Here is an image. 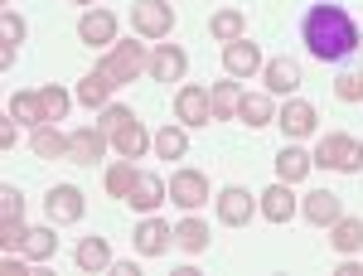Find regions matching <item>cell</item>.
Segmentation results:
<instances>
[{
    "label": "cell",
    "mask_w": 363,
    "mask_h": 276,
    "mask_svg": "<svg viewBox=\"0 0 363 276\" xmlns=\"http://www.w3.org/2000/svg\"><path fill=\"white\" fill-rule=\"evenodd\" d=\"M301 39H306L310 58H320V63H344V58L359 49V25H354V15H349L344 5L320 0V5H310L306 20H301Z\"/></svg>",
    "instance_id": "obj_1"
},
{
    "label": "cell",
    "mask_w": 363,
    "mask_h": 276,
    "mask_svg": "<svg viewBox=\"0 0 363 276\" xmlns=\"http://www.w3.org/2000/svg\"><path fill=\"white\" fill-rule=\"evenodd\" d=\"M97 68H102L116 87H121V83H136L140 73H150V49H145V44H136V39H116L112 49L102 54V63H97Z\"/></svg>",
    "instance_id": "obj_2"
},
{
    "label": "cell",
    "mask_w": 363,
    "mask_h": 276,
    "mask_svg": "<svg viewBox=\"0 0 363 276\" xmlns=\"http://www.w3.org/2000/svg\"><path fill=\"white\" fill-rule=\"evenodd\" d=\"M310 155H315V165L339 170V175H359V170H363V145H359L354 136H339V131H330V136H320Z\"/></svg>",
    "instance_id": "obj_3"
},
{
    "label": "cell",
    "mask_w": 363,
    "mask_h": 276,
    "mask_svg": "<svg viewBox=\"0 0 363 276\" xmlns=\"http://www.w3.org/2000/svg\"><path fill=\"white\" fill-rule=\"evenodd\" d=\"M131 25H136L140 39H169L174 5L169 0H131Z\"/></svg>",
    "instance_id": "obj_4"
},
{
    "label": "cell",
    "mask_w": 363,
    "mask_h": 276,
    "mask_svg": "<svg viewBox=\"0 0 363 276\" xmlns=\"http://www.w3.org/2000/svg\"><path fill=\"white\" fill-rule=\"evenodd\" d=\"M213 209H218V223H223V228H247V223L257 219V199H252L247 189H238V184L218 189Z\"/></svg>",
    "instance_id": "obj_5"
},
{
    "label": "cell",
    "mask_w": 363,
    "mask_h": 276,
    "mask_svg": "<svg viewBox=\"0 0 363 276\" xmlns=\"http://www.w3.org/2000/svg\"><path fill=\"white\" fill-rule=\"evenodd\" d=\"M174 116H179V126H208V121H213V102H208V87L184 83L179 92H174Z\"/></svg>",
    "instance_id": "obj_6"
},
{
    "label": "cell",
    "mask_w": 363,
    "mask_h": 276,
    "mask_svg": "<svg viewBox=\"0 0 363 276\" xmlns=\"http://www.w3.org/2000/svg\"><path fill=\"white\" fill-rule=\"evenodd\" d=\"M165 189H169V199H174L184 214H194L199 204H208V175H199V170H174Z\"/></svg>",
    "instance_id": "obj_7"
},
{
    "label": "cell",
    "mask_w": 363,
    "mask_h": 276,
    "mask_svg": "<svg viewBox=\"0 0 363 276\" xmlns=\"http://www.w3.org/2000/svg\"><path fill=\"white\" fill-rule=\"evenodd\" d=\"M223 68H228V78H252V73H262V68H267L262 44H252L247 34L233 39V44H223Z\"/></svg>",
    "instance_id": "obj_8"
},
{
    "label": "cell",
    "mask_w": 363,
    "mask_h": 276,
    "mask_svg": "<svg viewBox=\"0 0 363 276\" xmlns=\"http://www.w3.org/2000/svg\"><path fill=\"white\" fill-rule=\"evenodd\" d=\"M165 199H169L165 180H160V175H150V170H136V180H131V189H126V204H131L136 214H155Z\"/></svg>",
    "instance_id": "obj_9"
},
{
    "label": "cell",
    "mask_w": 363,
    "mask_h": 276,
    "mask_svg": "<svg viewBox=\"0 0 363 276\" xmlns=\"http://www.w3.org/2000/svg\"><path fill=\"white\" fill-rule=\"evenodd\" d=\"M257 214H262L267 223H291L296 214H301V204H296L291 184H286V180H277L272 189H262V194H257Z\"/></svg>",
    "instance_id": "obj_10"
},
{
    "label": "cell",
    "mask_w": 363,
    "mask_h": 276,
    "mask_svg": "<svg viewBox=\"0 0 363 276\" xmlns=\"http://www.w3.org/2000/svg\"><path fill=\"white\" fill-rule=\"evenodd\" d=\"M315 107H310L306 97H286V107L277 111V126L286 131V140H306V136H315Z\"/></svg>",
    "instance_id": "obj_11"
},
{
    "label": "cell",
    "mask_w": 363,
    "mask_h": 276,
    "mask_svg": "<svg viewBox=\"0 0 363 276\" xmlns=\"http://www.w3.org/2000/svg\"><path fill=\"white\" fill-rule=\"evenodd\" d=\"M44 209H49V223H58V228H63V223H78L83 219V189H78V184H54V189L44 194Z\"/></svg>",
    "instance_id": "obj_12"
},
{
    "label": "cell",
    "mask_w": 363,
    "mask_h": 276,
    "mask_svg": "<svg viewBox=\"0 0 363 276\" xmlns=\"http://www.w3.org/2000/svg\"><path fill=\"white\" fill-rule=\"evenodd\" d=\"M107 145H112V136H107L102 126H78V131L68 136V160H73V165H92V160L107 155Z\"/></svg>",
    "instance_id": "obj_13"
},
{
    "label": "cell",
    "mask_w": 363,
    "mask_h": 276,
    "mask_svg": "<svg viewBox=\"0 0 363 276\" xmlns=\"http://www.w3.org/2000/svg\"><path fill=\"white\" fill-rule=\"evenodd\" d=\"M184 73H189V54H184L179 44H155V54H150V78H155V83H184Z\"/></svg>",
    "instance_id": "obj_14"
},
{
    "label": "cell",
    "mask_w": 363,
    "mask_h": 276,
    "mask_svg": "<svg viewBox=\"0 0 363 276\" xmlns=\"http://www.w3.org/2000/svg\"><path fill=\"white\" fill-rule=\"evenodd\" d=\"M131 243H136L140 257H160V252L174 243V228H169L165 219H155V214H145V219H140V228L131 233Z\"/></svg>",
    "instance_id": "obj_15"
},
{
    "label": "cell",
    "mask_w": 363,
    "mask_h": 276,
    "mask_svg": "<svg viewBox=\"0 0 363 276\" xmlns=\"http://www.w3.org/2000/svg\"><path fill=\"white\" fill-rule=\"evenodd\" d=\"M150 145H155V136L140 126L136 116H126V121H121V126L112 131V150H116V155H126V160H140Z\"/></svg>",
    "instance_id": "obj_16"
},
{
    "label": "cell",
    "mask_w": 363,
    "mask_h": 276,
    "mask_svg": "<svg viewBox=\"0 0 363 276\" xmlns=\"http://www.w3.org/2000/svg\"><path fill=\"white\" fill-rule=\"evenodd\" d=\"M301 214H306V223H315V228H330V223L344 214V204H339L335 189H310L306 199H301Z\"/></svg>",
    "instance_id": "obj_17"
},
{
    "label": "cell",
    "mask_w": 363,
    "mask_h": 276,
    "mask_svg": "<svg viewBox=\"0 0 363 276\" xmlns=\"http://www.w3.org/2000/svg\"><path fill=\"white\" fill-rule=\"evenodd\" d=\"M78 39H83V44H102V49H112V44H116V15H112V10H87L83 20H78Z\"/></svg>",
    "instance_id": "obj_18"
},
{
    "label": "cell",
    "mask_w": 363,
    "mask_h": 276,
    "mask_svg": "<svg viewBox=\"0 0 363 276\" xmlns=\"http://www.w3.org/2000/svg\"><path fill=\"white\" fill-rule=\"evenodd\" d=\"M330 243H335L339 257L363 252V219H359V214H339V219L330 223Z\"/></svg>",
    "instance_id": "obj_19"
},
{
    "label": "cell",
    "mask_w": 363,
    "mask_h": 276,
    "mask_svg": "<svg viewBox=\"0 0 363 276\" xmlns=\"http://www.w3.org/2000/svg\"><path fill=\"white\" fill-rule=\"evenodd\" d=\"M262 78H267V87H272L277 97H291V92L301 87V63H296V58H267Z\"/></svg>",
    "instance_id": "obj_20"
},
{
    "label": "cell",
    "mask_w": 363,
    "mask_h": 276,
    "mask_svg": "<svg viewBox=\"0 0 363 276\" xmlns=\"http://www.w3.org/2000/svg\"><path fill=\"white\" fill-rule=\"evenodd\" d=\"M310 170H315V155H310V150H301V145H281V150H277V180L301 184Z\"/></svg>",
    "instance_id": "obj_21"
},
{
    "label": "cell",
    "mask_w": 363,
    "mask_h": 276,
    "mask_svg": "<svg viewBox=\"0 0 363 276\" xmlns=\"http://www.w3.org/2000/svg\"><path fill=\"white\" fill-rule=\"evenodd\" d=\"M112 92H116V83L102 73V68H92V73L78 78V92H73V97H78L83 107H107V102H112Z\"/></svg>",
    "instance_id": "obj_22"
},
{
    "label": "cell",
    "mask_w": 363,
    "mask_h": 276,
    "mask_svg": "<svg viewBox=\"0 0 363 276\" xmlns=\"http://www.w3.org/2000/svg\"><path fill=\"white\" fill-rule=\"evenodd\" d=\"M5 111H10V116H15L20 126H29V131L49 121V111H44V92H15V97H10V107H5Z\"/></svg>",
    "instance_id": "obj_23"
},
{
    "label": "cell",
    "mask_w": 363,
    "mask_h": 276,
    "mask_svg": "<svg viewBox=\"0 0 363 276\" xmlns=\"http://www.w3.org/2000/svg\"><path fill=\"white\" fill-rule=\"evenodd\" d=\"M29 145H34V155H39V160H68V136L58 131L54 121L34 126V136H29Z\"/></svg>",
    "instance_id": "obj_24"
},
{
    "label": "cell",
    "mask_w": 363,
    "mask_h": 276,
    "mask_svg": "<svg viewBox=\"0 0 363 276\" xmlns=\"http://www.w3.org/2000/svg\"><path fill=\"white\" fill-rule=\"evenodd\" d=\"M73 262L83 267V272H112V248H107V238H83L78 252H73Z\"/></svg>",
    "instance_id": "obj_25"
},
{
    "label": "cell",
    "mask_w": 363,
    "mask_h": 276,
    "mask_svg": "<svg viewBox=\"0 0 363 276\" xmlns=\"http://www.w3.org/2000/svg\"><path fill=\"white\" fill-rule=\"evenodd\" d=\"M238 121H247L252 131H257V126H272V121H277L272 97H267V92H242V102H238Z\"/></svg>",
    "instance_id": "obj_26"
},
{
    "label": "cell",
    "mask_w": 363,
    "mask_h": 276,
    "mask_svg": "<svg viewBox=\"0 0 363 276\" xmlns=\"http://www.w3.org/2000/svg\"><path fill=\"white\" fill-rule=\"evenodd\" d=\"M208 102H213V121H238V102H242V87L233 83H213L208 87Z\"/></svg>",
    "instance_id": "obj_27"
},
{
    "label": "cell",
    "mask_w": 363,
    "mask_h": 276,
    "mask_svg": "<svg viewBox=\"0 0 363 276\" xmlns=\"http://www.w3.org/2000/svg\"><path fill=\"white\" fill-rule=\"evenodd\" d=\"M174 243H179V248L189 252V257L208 252V223H203V219H194V214H189V219H179V223H174Z\"/></svg>",
    "instance_id": "obj_28"
},
{
    "label": "cell",
    "mask_w": 363,
    "mask_h": 276,
    "mask_svg": "<svg viewBox=\"0 0 363 276\" xmlns=\"http://www.w3.org/2000/svg\"><path fill=\"white\" fill-rule=\"evenodd\" d=\"M155 155L160 160H184L189 155V126H160L155 131Z\"/></svg>",
    "instance_id": "obj_29"
},
{
    "label": "cell",
    "mask_w": 363,
    "mask_h": 276,
    "mask_svg": "<svg viewBox=\"0 0 363 276\" xmlns=\"http://www.w3.org/2000/svg\"><path fill=\"white\" fill-rule=\"evenodd\" d=\"M208 34H213L218 44H233V39L247 34V15H242V10H218V15L208 20Z\"/></svg>",
    "instance_id": "obj_30"
},
{
    "label": "cell",
    "mask_w": 363,
    "mask_h": 276,
    "mask_svg": "<svg viewBox=\"0 0 363 276\" xmlns=\"http://www.w3.org/2000/svg\"><path fill=\"white\" fill-rule=\"evenodd\" d=\"M54 228H58V223H49V228H29V233H25V248H20V252H25L29 262H49V257L58 252Z\"/></svg>",
    "instance_id": "obj_31"
},
{
    "label": "cell",
    "mask_w": 363,
    "mask_h": 276,
    "mask_svg": "<svg viewBox=\"0 0 363 276\" xmlns=\"http://www.w3.org/2000/svg\"><path fill=\"white\" fill-rule=\"evenodd\" d=\"M131 180H136V165H131L126 155H121V160H112V165H107V175H102V184H107V194H112V199H126Z\"/></svg>",
    "instance_id": "obj_32"
},
{
    "label": "cell",
    "mask_w": 363,
    "mask_h": 276,
    "mask_svg": "<svg viewBox=\"0 0 363 276\" xmlns=\"http://www.w3.org/2000/svg\"><path fill=\"white\" fill-rule=\"evenodd\" d=\"M39 92H44V111H49V121H63V116H68V107H73V92H63L58 83L39 87Z\"/></svg>",
    "instance_id": "obj_33"
},
{
    "label": "cell",
    "mask_w": 363,
    "mask_h": 276,
    "mask_svg": "<svg viewBox=\"0 0 363 276\" xmlns=\"http://www.w3.org/2000/svg\"><path fill=\"white\" fill-rule=\"evenodd\" d=\"M335 97L339 102H363V73H339L335 78Z\"/></svg>",
    "instance_id": "obj_34"
},
{
    "label": "cell",
    "mask_w": 363,
    "mask_h": 276,
    "mask_svg": "<svg viewBox=\"0 0 363 276\" xmlns=\"http://www.w3.org/2000/svg\"><path fill=\"white\" fill-rule=\"evenodd\" d=\"M0 44H25V20L15 10H0Z\"/></svg>",
    "instance_id": "obj_35"
},
{
    "label": "cell",
    "mask_w": 363,
    "mask_h": 276,
    "mask_svg": "<svg viewBox=\"0 0 363 276\" xmlns=\"http://www.w3.org/2000/svg\"><path fill=\"white\" fill-rule=\"evenodd\" d=\"M25 219H0V243H5V252H15V248H25Z\"/></svg>",
    "instance_id": "obj_36"
},
{
    "label": "cell",
    "mask_w": 363,
    "mask_h": 276,
    "mask_svg": "<svg viewBox=\"0 0 363 276\" xmlns=\"http://www.w3.org/2000/svg\"><path fill=\"white\" fill-rule=\"evenodd\" d=\"M0 219H25V194L15 189V184L0 189Z\"/></svg>",
    "instance_id": "obj_37"
},
{
    "label": "cell",
    "mask_w": 363,
    "mask_h": 276,
    "mask_svg": "<svg viewBox=\"0 0 363 276\" xmlns=\"http://www.w3.org/2000/svg\"><path fill=\"white\" fill-rule=\"evenodd\" d=\"M126 116H136V111H131V107H121V102H107V107H102V121H97V126H102V131L112 136V131L121 126V121H126Z\"/></svg>",
    "instance_id": "obj_38"
},
{
    "label": "cell",
    "mask_w": 363,
    "mask_h": 276,
    "mask_svg": "<svg viewBox=\"0 0 363 276\" xmlns=\"http://www.w3.org/2000/svg\"><path fill=\"white\" fill-rule=\"evenodd\" d=\"M15 126H20L15 116H10V121H0V145H5V150H15Z\"/></svg>",
    "instance_id": "obj_39"
},
{
    "label": "cell",
    "mask_w": 363,
    "mask_h": 276,
    "mask_svg": "<svg viewBox=\"0 0 363 276\" xmlns=\"http://www.w3.org/2000/svg\"><path fill=\"white\" fill-rule=\"evenodd\" d=\"M5 276H25V262L15 252H5Z\"/></svg>",
    "instance_id": "obj_40"
},
{
    "label": "cell",
    "mask_w": 363,
    "mask_h": 276,
    "mask_svg": "<svg viewBox=\"0 0 363 276\" xmlns=\"http://www.w3.org/2000/svg\"><path fill=\"white\" fill-rule=\"evenodd\" d=\"M339 276H363V267L354 262V257H344V262H339Z\"/></svg>",
    "instance_id": "obj_41"
},
{
    "label": "cell",
    "mask_w": 363,
    "mask_h": 276,
    "mask_svg": "<svg viewBox=\"0 0 363 276\" xmlns=\"http://www.w3.org/2000/svg\"><path fill=\"white\" fill-rule=\"evenodd\" d=\"M112 272L116 276H140V267H136V262H112Z\"/></svg>",
    "instance_id": "obj_42"
},
{
    "label": "cell",
    "mask_w": 363,
    "mask_h": 276,
    "mask_svg": "<svg viewBox=\"0 0 363 276\" xmlns=\"http://www.w3.org/2000/svg\"><path fill=\"white\" fill-rule=\"evenodd\" d=\"M73 5H92V0H73Z\"/></svg>",
    "instance_id": "obj_43"
}]
</instances>
